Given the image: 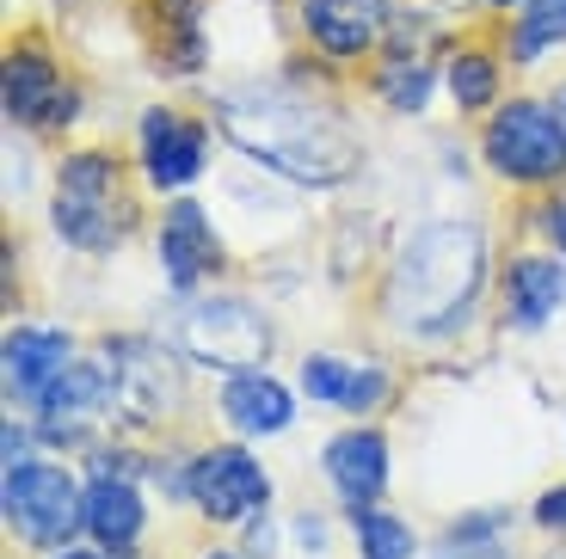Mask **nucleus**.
I'll return each instance as SVG.
<instances>
[{
	"label": "nucleus",
	"mask_w": 566,
	"mask_h": 559,
	"mask_svg": "<svg viewBox=\"0 0 566 559\" xmlns=\"http://www.w3.org/2000/svg\"><path fill=\"white\" fill-rule=\"evenodd\" d=\"M216 117H222V136L247 160H259V167L283 172L296 184H314V191H333V184L364 172V141L345 129V117H333L314 98L241 86V93L216 98Z\"/></svg>",
	"instance_id": "f257e3e1"
},
{
	"label": "nucleus",
	"mask_w": 566,
	"mask_h": 559,
	"mask_svg": "<svg viewBox=\"0 0 566 559\" xmlns=\"http://www.w3.org/2000/svg\"><path fill=\"white\" fill-rule=\"evenodd\" d=\"M481 289H486V234L474 222L438 215V222L412 228L400 240L382 283V320L400 338H450L474 320Z\"/></svg>",
	"instance_id": "f03ea898"
},
{
	"label": "nucleus",
	"mask_w": 566,
	"mask_h": 559,
	"mask_svg": "<svg viewBox=\"0 0 566 559\" xmlns=\"http://www.w3.org/2000/svg\"><path fill=\"white\" fill-rule=\"evenodd\" d=\"M56 240L74 252H117L136 234V197L124 184V160L112 148H74L56 167V197H50Z\"/></svg>",
	"instance_id": "7ed1b4c3"
},
{
	"label": "nucleus",
	"mask_w": 566,
	"mask_h": 559,
	"mask_svg": "<svg viewBox=\"0 0 566 559\" xmlns=\"http://www.w3.org/2000/svg\"><path fill=\"white\" fill-rule=\"evenodd\" d=\"M172 345H179L185 363L241 376V369H265L271 363L277 333H271L265 308H253L247 295H191V302L179 308Z\"/></svg>",
	"instance_id": "20e7f679"
},
{
	"label": "nucleus",
	"mask_w": 566,
	"mask_h": 559,
	"mask_svg": "<svg viewBox=\"0 0 566 559\" xmlns=\"http://www.w3.org/2000/svg\"><path fill=\"white\" fill-rule=\"evenodd\" d=\"M0 517L25 547H69L86 529V486L74 479V467L25 455L0 479Z\"/></svg>",
	"instance_id": "39448f33"
},
{
	"label": "nucleus",
	"mask_w": 566,
	"mask_h": 559,
	"mask_svg": "<svg viewBox=\"0 0 566 559\" xmlns=\"http://www.w3.org/2000/svg\"><path fill=\"white\" fill-rule=\"evenodd\" d=\"M481 160H486L493 179L524 184V191L560 184L566 179V124H560V112L542 105V98H511V105H499L493 124L481 129Z\"/></svg>",
	"instance_id": "423d86ee"
},
{
	"label": "nucleus",
	"mask_w": 566,
	"mask_h": 559,
	"mask_svg": "<svg viewBox=\"0 0 566 559\" xmlns=\"http://www.w3.org/2000/svg\"><path fill=\"white\" fill-rule=\"evenodd\" d=\"M99 363H105V381H112V419L124 431L167 424L185 405V369L155 338H105Z\"/></svg>",
	"instance_id": "0eeeda50"
},
{
	"label": "nucleus",
	"mask_w": 566,
	"mask_h": 559,
	"mask_svg": "<svg viewBox=\"0 0 566 559\" xmlns=\"http://www.w3.org/2000/svg\"><path fill=\"white\" fill-rule=\"evenodd\" d=\"M81 117V86L56 68V56L43 43H13L7 50V124L19 129H69Z\"/></svg>",
	"instance_id": "6e6552de"
},
{
	"label": "nucleus",
	"mask_w": 566,
	"mask_h": 559,
	"mask_svg": "<svg viewBox=\"0 0 566 559\" xmlns=\"http://www.w3.org/2000/svg\"><path fill=\"white\" fill-rule=\"evenodd\" d=\"M191 504L210 523H247L271 504V474L241 443H216L191 455Z\"/></svg>",
	"instance_id": "1a4fd4ad"
},
{
	"label": "nucleus",
	"mask_w": 566,
	"mask_h": 559,
	"mask_svg": "<svg viewBox=\"0 0 566 559\" xmlns=\"http://www.w3.org/2000/svg\"><path fill=\"white\" fill-rule=\"evenodd\" d=\"M155 252H160L167 289H179V295H198L222 271V234H216L210 210L191 203V197H172L167 203V215L155 228Z\"/></svg>",
	"instance_id": "9d476101"
},
{
	"label": "nucleus",
	"mask_w": 566,
	"mask_h": 559,
	"mask_svg": "<svg viewBox=\"0 0 566 559\" xmlns=\"http://www.w3.org/2000/svg\"><path fill=\"white\" fill-rule=\"evenodd\" d=\"M136 148H142V172L155 191H191L210 167V136H203L198 117L185 112H142V129H136Z\"/></svg>",
	"instance_id": "9b49d317"
},
{
	"label": "nucleus",
	"mask_w": 566,
	"mask_h": 559,
	"mask_svg": "<svg viewBox=\"0 0 566 559\" xmlns=\"http://www.w3.org/2000/svg\"><path fill=\"white\" fill-rule=\"evenodd\" d=\"M112 419V381H105V363H69L50 393L38 400V436L43 443H86Z\"/></svg>",
	"instance_id": "f8f14e48"
},
{
	"label": "nucleus",
	"mask_w": 566,
	"mask_h": 559,
	"mask_svg": "<svg viewBox=\"0 0 566 559\" xmlns=\"http://www.w3.org/2000/svg\"><path fill=\"white\" fill-rule=\"evenodd\" d=\"M321 474H326V486H333V498H339L345 510L382 504V492H388V436L364 431V424L339 431L321 449Z\"/></svg>",
	"instance_id": "ddd939ff"
},
{
	"label": "nucleus",
	"mask_w": 566,
	"mask_h": 559,
	"mask_svg": "<svg viewBox=\"0 0 566 559\" xmlns=\"http://www.w3.org/2000/svg\"><path fill=\"white\" fill-rule=\"evenodd\" d=\"M302 38L333 62H357L388 38V0H302Z\"/></svg>",
	"instance_id": "4468645a"
},
{
	"label": "nucleus",
	"mask_w": 566,
	"mask_h": 559,
	"mask_svg": "<svg viewBox=\"0 0 566 559\" xmlns=\"http://www.w3.org/2000/svg\"><path fill=\"white\" fill-rule=\"evenodd\" d=\"M69 363H74V338L62 326H13L7 333V400L38 405Z\"/></svg>",
	"instance_id": "2eb2a0df"
},
{
	"label": "nucleus",
	"mask_w": 566,
	"mask_h": 559,
	"mask_svg": "<svg viewBox=\"0 0 566 559\" xmlns=\"http://www.w3.org/2000/svg\"><path fill=\"white\" fill-rule=\"evenodd\" d=\"M216 405H222V424L234 436H283L290 419H296V400H290V388H283L271 369L228 376L222 393H216Z\"/></svg>",
	"instance_id": "dca6fc26"
},
{
	"label": "nucleus",
	"mask_w": 566,
	"mask_h": 559,
	"mask_svg": "<svg viewBox=\"0 0 566 559\" xmlns=\"http://www.w3.org/2000/svg\"><path fill=\"white\" fill-rule=\"evenodd\" d=\"M566 308V259L560 252H530L505 265V320L517 333H542Z\"/></svg>",
	"instance_id": "f3484780"
},
{
	"label": "nucleus",
	"mask_w": 566,
	"mask_h": 559,
	"mask_svg": "<svg viewBox=\"0 0 566 559\" xmlns=\"http://www.w3.org/2000/svg\"><path fill=\"white\" fill-rule=\"evenodd\" d=\"M142 492L129 474H93L86 486V535L105 547V553H129L142 541Z\"/></svg>",
	"instance_id": "a211bd4d"
},
{
	"label": "nucleus",
	"mask_w": 566,
	"mask_h": 559,
	"mask_svg": "<svg viewBox=\"0 0 566 559\" xmlns=\"http://www.w3.org/2000/svg\"><path fill=\"white\" fill-rule=\"evenodd\" d=\"M148 38H155V56L167 74H198L203 68V0H155L148 7Z\"/></svg>",
	"instance_id": "6ab92c4d"
},
{
	"label": "nucleus",
	"mask_w": 566,
	"mask_h": 559,
	"mask_svg": "<svg viewBox=\"0 0 566 559\" xmlns=\"http://www.w3.org/2000/svg\"><path fill=\"white\" fill-rule=\"evenodd\" d=\"M431 86H438L431 62L407 56V50H395V56L376 68V98H382L388 112H400V117H419L424 105H431Z\"/></svg>",
	"instance_id": "aec40b11"
},
{
	"label": "nucleus",
	"mask_w": 566,
	"mask_h": 559,
	"mask_svg": "<svg viewBox=\"0 0 566 559\" xmlns=\"http://www.w3.org/2000/svg\"><path fill=\"white\" fill-rule=\"evenodd\" d=\"M352 541H357V559H412L419 553V535H412L407 517L369 504V510H352Z\"/></svg>",
	"instance_id": "412c9836"
},
{
	"label": "nucleus",
	"mask_w": 566,
	"mask_h": 559,
	"mask_svg": "<svg viewBox=\"0 0 566 559\" xmlns=\"http://www.w3.org/2000/svg\"><path fill=\"white\" fill-rule=\"evenodd\" d=\"M443 86H450L455 112H486L499 98V62L486 56V50H455V56L443 62Z\"/></svg>",
	"instance_id": "4be33fe9"
},
{
	"label": "nucleus",
	"mask_w": 566,
	"mask_h": 559,
	"mask_svg": "<svg viewBox=\"0 0 566 559\" xmlns=\"http://www.w3.org/2000/svg\"><path fill=\"white\" fill-rule=\"evenodd\" d=\"M566 43V0H524V19L511 25V62H536Z\"/></svg>",
	"instance_id": "5701e85b"
},
{
	"label": "nucleus",
	"mask_w": 566,
	"mask_h": 559,
	"mask_svg": "<svg viewBox=\"0 0 566 559\" xmlns=\"http://www.w3.org/2000/svg\"><path fill=\"white\" fill-rule=\"evenodd\" d=\"M431 559H511L505 523L499 517H462L443 529V541L431 547Z\"/></svg>",
	"instance_id": "b1692460"
},
{
	"label": "nucleus",
	"mask_w": 566,
	"mask_h": 559,
	"mask_svg": "<svg viewBox=\"0 0 566 559\" xmlns=\"http://www.w3.org/2000/svg\"><path fill=\"white\" fill-rule=\"evenodd\" d=\"M345 381H352V363L345 357H326V350H314L308 363H302V393L321 405H339L345 400Z\"/></svg>",
	"instance_id": "393cba45"
},
{
	"label": "nucleus",
	"mask_w": 566,
	"mask_h": 559,
	"mask_svg": "<svg viewBox=\"0 0 566 559\" xmlns=\"http://www.w3.org/2000/svg\"><path fill=\"white\" fill-rule=\"evenodd\" d=\"M388 400V369L382 363H352V381H345V412H357V419H369L376 405Z\"/></svg>",
	"instance_id": "a878e982"
},
{
	"label": "nucleus",
	"mask_w": 566,
	"mask_h": 559,
	"mask_svg": "<svg viewBox=\"0 0 566 559\" xmlns=\"http://www.w3.org/2000/svg\"><path fill=\"white\" fill-rule=\"evenodd\" d=\"M530 222H536L542 240H548V252H560V259H566V197H548Z\"/></svg>",
	"instance_id": "bb28decb"
},
{
	"label": "nucleus",
	"mask_w": 566,
	"mask_h": 559,
	"mask_svg": "<svg viewBox=\"0 0 566 559\" xmlns=\"http://www.w3.org/2000/svg\"><path fill=\"white\" fill-rule=\"evenodd\" d=\"M536 529L566 535V486H548V492L536 498Z\"/></svg>",
	"instance_id": "cd10ccee"
},
{
	"label": "nucleus",
	"mask_w": 566,
	"mask_h": 559,
	"mask_svg": "<svg viewBox=\"0 0 566 559\" xmlns=\"http://www.w3.org/2000/svg\"><path fill=\"white\" fill-rule=\"evenodd\" d=\"M25 462V431H19V419H7V467Z\"/></svg>",
	"instance_id": "c85d7f7f"
},
{
	"label": "nucleus",
	"mask_w": 566,
	"mask_h": 559,
	"mask_svg": "<svg viewBox=\"0 0 566 559\" xmlns=\"http://www.w3.org/2000/svg\"><path fill=\"white\" fill-rule=\"evenodd\" d=\"M56 559H99V553H81V547H62Z\"/></svg>",
	"instance_id": "c756f323"
},
{
	"label": "nucleus",
	"mask_w": 566,
	"mask_h": 559,
	"mask_svg": "<svg viewBox=\"0 0 566 559\" xmlns=\"http://www.w3.org/2000/svg\"><path fill=\"white\" fill-rule=\"evenodd\" d=\"M554 112H560V124H566V86H560V93H554Z\"/></svg>",
	"instance_id": "7c9ffc66"
},
{
	"label": "nucleus",
	"mask_w": 566,
	"mask_h": 559,
	"mask_svg": "<svg viewBox=\"0 0 566 559\" xmlns=\"http://www.w3.org/2000/svg\"><path fill=\"white\" fill-rule=\"evenodd\" d=\"M203 559H241V553H203Z\"/></svg>",
	"instance_id": "2f4dec72"
},
{
	"label": "nucleus",
	"mask_w": 566,
	"mask_h": 559,
	"mask_svg": "<svg viewBox=\"0 0 566 559\" xmlns=\"http://www.w3.org/2000/svg\"><path fill=\"white\" fill-rule=\"evenodd\" d=\"M486 7H517V0H486Z\"/></svg>",
	"instance_id": "473e14b6"
}]
</instances>
